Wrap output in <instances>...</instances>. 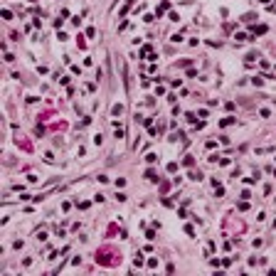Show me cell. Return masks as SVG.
<instances>
[{"label":"cell","mask_w":276,"mask_h":276,"mask_svg":"<svg viewBox=\"0 0 276 276\" xmlns=\"http://www.w3.org/2000/svg\"><path fill=\"white\" fill-rule=\"evenodd\" d=\"M146 160H148V163H155V160H158V155H155V153H148Z\"/></svg>","instance_id":"obj_6"},{"label":"cell","mask_w":276,"mask_h":276,"mask_svg":"<svg viewBox=\"0 0 276 276\" xmlns=\"http://www.w3.org/2000/svg\"><path fill=\"white\" fill-rule=\"evenodd\" d=\"M111 113H113V116H121V113H123V106H121V104H113V109H111Z\"/></svg>","instance_id":"obj_1"},{"label":"cell","mask_w":276,"mask_h":276,"mask_svg":"<svg viewBox=\"0 0 276 276\" xmlns=\"http://www.w3.org/2000/svg\"><path fill=\"white\" fill-rule=\"evenodd\" d=\"M146 178L148 180H158V178H155V170H146Z\"/></svg>","instance_id":"obj_7"},{"label":"cell","mask_w":276,"mask_h":276,"mask_svg":"<svg viewBox=\"0 0 276 276\" xmlns=\"http://www.w3.org/2000/svg\"><path fill=\"white\" fill-rule=\"evenodd\" d=\"M44 160H47V163H52V160H54V155H52V150H47V153H44Z\"/></svg>","instance_id":"obj_8"},{"label":"cell","mask_w":276,"mask_h":276,"mask_svg":"<svg viewBox=\"0 0 276 276\" xmlns=\"http://www.w3.org/2000/svg\"><path fill=\"white\" fill-rule=\"evenodd\" d=\"M133 264H136V266H143V257H141V254H136V259H133Z\"/></svg>","instance_id":"obj_4"},{"label":"cell","mask_w":276,"mask_h":276,"mask_svg":"<svg viewBox=\"0 0 276 276\" xmlns=\"http://www.w3.org/2000/svg\"><path fill=\"white\" fill-rule=\"evenodd\" d=\"M234 121H237V118H234V116H227V118H222V126H232Z\"/></svg>","instance_id":"obj_2"},{"label":"cell","mask_w":276,"mask_h":276,"mask_svg":"<svg viewBox=\"0 0 276 276\" xmlns=\"http://www.w3.org/2000/svg\"><path fill=\"white\" fill-rule=\"evenodd\" d=\"M252 84H254V86H261V84H264V79H261V77H254Z\"/></svg>","instance_id":"obj_5"},{"label":"cell","mask_w":276,"mask_h":276,"mask_svg":"<svg viewBox=\"0 0 276 276\" xmlns=\"http://www.w3.org/2000/svg\"><path fill=\"white\" fill-rule=\"evenodd\" d=\"M94 143H96V146H101V143H104V136L96 133V136H94Z\"/></svg>","instance_id":"obj_3"}]
</instances>
